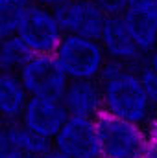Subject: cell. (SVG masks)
Here are the masks:
<instances>
[{
	"label": "cell",
	"instance_id": "11",
	"mask_svg": "<svg viewBox=\"0 0 157 158\" xmlns=\"http://www.w3.org/2000/svg\"><path fill=\"white\" fill-rule=\"evenodd\" d=\"M30 96L13 72H0V119L4 125L19 123Z\"/></svg>",
	"mask_w": 157,
	"mask_h": 158
},
{
	"label": "cell",
	"instance_id": "28",
	"mask_svg": "<svg viewBox=\"0 0 157 158\" xmlns=\"http://www.w3.org/2000/svg\"><path fill=\"white\" fill-rule=\"evenodd\" d=\"M102 158H105V156H102Z\"/></svg>",
	"mask_w": 157,
	"mask_h": 158
},
{
	"label": "cell",
	"instance_id": "25",
	"mask_svg": "<svg viewBox=\"0 0 157 158\" xmlns=\"http://www.w3.org/2000/svg\"><path fill=\"white\" fill-rule=\"evenodd\" d=\"M150 15H152V19H154V20L157 22V0L154 2V6L150 7Z\"/></svg>",
	"mask_w": 157,
	"mask_h": 158
},
{
	"label": "cell",
	"instance_id": "7",
	"mask_svg": "<svg viewBox=\"0 0 157 158\" xmlns=\"http://www.w3.org/2000/svg\"><path fill=\"white\" fill-rule=\"evenodd\" d=\"M52 149L65 158H102L94 119L67 118L52 140Z\"/></svg>",
	"mask_w": 157,
	"mask_h": 158
},
{
	"label": "cell",
	"instance_id": "15",
	"mask_svg": "<svg viewBox=\"0 0 157 158\" xmlns=\"http://www.w3.org/2000/svg\"><path fill=\"white\" fill-rule=\"evenodd\" d=\"M13 125V132H15V138H17V143L20 147V151L26 155V156L32 158H41L43 155H46L50 149H52V142L41 138L37 134L30 132L28 129H24L20 123H11Z\"/></svg>",
	"mask_w": 157,
	"mask_h": 158
},
{
	"label": "cell",
	"instance_id": "18",
	"mask_svg": "<svg viewBox=\"0 0 157 158\" xmlns=\"http://www.w3.org/2000/svg\"><path fill=\"white\" fill-rule=\"evenodd\" d=\"M96 2L107 17H118L126 11V0H92Z\"/></svg>",
	"mask_w": 157,
	"mask_h": 158
},
{
	"label": "cell",
	"instance_id": "16",
	"mask_svg": "<svg viewBox=\"0 0 157 158\" xmlns=\"http://www.w3.org/2000/svg\"><path fill=\"white\" fill-rule=\"evenodd\" d=\"M0 158H32L20 151L13 125H0Z\"/></svg>",
	"mask_w": 157,
	"mask_h": 158
},
{
	"label": "cell",
	"instance_id": "5",
	"mask_svg": "<svg viewBox=\"0 0 157 158\" xmlns=\"http://www.w3.org/2000/svg\"><path fill=\"white\" fill-rule=\"evenodd\" d=\"M63 35L98 40L105 26V11L92 0H70L52 9Z\"/></svg>",
	"mask_w": 157,
	"mask_h": 158
},
{
	"label": "cell",
	"instance_id": "9",
	"mask_svg": "<svg viewBox=\"0 0 157 158\" xmlns=\"http://www.w3.org/2000/svg\"><path fill=\"white\" fill-rule=\"evenodd\" d=\"M69 114L61 103V99L50 98H30L24 112L20 116V125L30 132L37 134L41 138L52 142L63 123L67 121Z\"/></svg>",
	"mask_w": 157,
	"mask_h": 158
},
{
	"label": "cell",
	"instance_id": "4",
	"mask_svg": "<svg viewBox=\"0 0 157 158\" xmlns=\"http://www.w3.org/2000/svg\"><path fill=\"white\" fill-rule=\"evenodd\" d=\"M17 76L30 98L61 99L69 85L54 55H32Z\"/></svg>",
	"mask_w": 157,
	"mask_h": 158
},
{
	"label": "cell",
	"instance_id": "24",
	"mask_svg": "<svg viewBox=\"0 0 157 158\" xmlns=\"http://www.w3.org/2000/svg\"><path fill=\"white\" fill-rule=\"evenodd\" d=\"M41 158H65V156H63V155H59V153H57L56 149H50V151H48L46 155H43Z\"/></svg>",
	"mask_w": 157,
	"mask_h": 158
},
{
	"label": "cell",
	"instance_id": "1",
	"mask_svg": "<svg viewBox=\"0 0 157 158\" xmlns=\"http://www.w3.org/2000/svg\"><path fill=\"white\" fill-rule=\"evenodd\" d=\"M98 85L102 92L104 114L146 127L154 112L139 79V72L122 63L107 61L98 77Z\"/></svg>",
	"mask_w": 157,
	"mask_h": 158
},
{
	"label": "cell",
	"instance_id": "3",
	"mask_svg": "<svg viewBox=\"0 0 157 158\" xmlns=\"http://www.w3.org/2000/svg\"><path fill=\"white\" fill-rule=\"evenodd\" d=\"M102 156L105 158H142L146 151V131L141 125L128 123L109 114L94 119Z\"/></svg>",
	"mask_w": 157,
	"mask_h": 158
},
{
	"label": "cell",
	"instance_id": "13",
	"mask_svg": "<svg viewBox=\"0 0 157 158\" xmlns=\"http://www.w3.org/2000/svg\"><path fill=\"white\" fill-rule=\"evenodd\" d=\"M30 6V0H0V40L17 35Z\"/></svg>",
	"mask_w": 157,
	"mask_h": 158
},
{
	"label": "cell",
	"instance_id": "26",
	"mask_svg": "<svg viewBox=\"0 0 157 158\" xmlns=\"http://www.w3.org/2000/svg\"><path fill=\"white\" fill-rule=\"evenodd\" d=\"M0 125H4V123H2V119H0Z\"/></svg>",
	"mask_w": 157,
	"mask_h": 158
},
{
	"label": "cell",
	"instance_id": "20",
	"mask_svg": "<svg viewBox=\"0 0 157 158\" xmlns=\"http://www.w3.org/2000/svg\"><path fill=\"white\" fill-rule=\"evenodd\" d=\"M144 131H146V138H148V142H157V114L155 116H152V119L146 123Z\"/></svg>",
	"mask_w": 157,
	"mask_h": 158
},
{
	"label": "cell",
	"instance_id": "19",
	"mask_svg": "<svg viewBox=\"0 0 157 158\" xmlns=\"http://www.w3.org/2000/svg\"><path fill=\"white\" fill-rule=\"evenodd\" d=\"M154 2L155 0H126V9H146V11H150Z\"/></svg>",
	"mask_w": 157,
	"mask_h": 158
},
{
	"label": "cell",
	"instance_id": "21",
	"mask_svg": "<svg viewBox=\"0 0 157 158\" xmlns=\"http://www.w3.org/2000/svg\"><path fill=\"white\" fill-rule=\"evenodd\" d=\"M30 2L34 6H41V7H46V9H56V7L70 2V0H30Z\"/></svg>",
	"mask_w": 157,
	"mask_h": 158
},
{
	"label": "cell",
	"instance_id": "8",
	"mask_svg": "<svg viewBox=\"0 0 157 158\" xmlns=\"http://www.w3.org/2000/svg\"><path fill=\"white\" fill-rule=\"evenodd\" d=\"M98 42H100L107 61L122 63L135 72H139L141 68L146 66V57L137 50L133 39L129 37L126 24L122 20V15L107 17Z\"/></svg>",
	"mask_w": 157,
	"mask_h": 158
},
{
	"label": "cell",
	"instance_id": "27",
	"mask_svg": "<svg viewBox=\"0 0 157 158\" xmlns=\"http://www.w3.org/2000/svg\"><path fill=\"white\" fill-rule=\"evenodd\" d=\"M0 72H2V68H0Z\"/></svg>",
	"mask_w": 157,
	"mask_h": 158
},
{
	"label": "cell",
	"instance_id": "23",
	"mask_svg": "<svg viewBox=\"0 0 157 158\" xmlns=\"http://www.w3.org/2000/svg\"><path fill=\"white\" fill-rule=\"evenodd\" d=\"M142 158H157V142H148Z\"/></svg>",
	"mask_w": 157,
	"mask_h": 158
},
{
	"label": "cell",
	"instance_id": "10",
	"mask_svg": "<svg viewBox=\"0 0 157 158\" xmlns=\"http://www.w3.org/2000/svg\"><path fill=\"white\" fill-rule=\"evenodd\" d=\"M61 103L69 118L96 119L104 114L102 92L98 81H69Z\"/></svg>",
	"mask_w": 157,
	"mask_h": 158
},
{
	"label": "cell",
	"instance_id": "12",
	"mask_svg": "<svg viewBox=\"0 0 157 158\" xmlns=\"http://www.w3.org/2000/svg\"><path fill=\"white\" fill-rule=\"evenodd\" d=\"M122 20L129 37L133 39L137 50L148 57L157 48V22L152 19L146 9H126L122 13Z\"/></svg>",
	"mask_w": 157,
	"mask_h": 158
},
{
	"label": "cell",
	"instance_id": "17",
	"mask_svg": "<svg viewBox=\"0 0 157 158\" xmlns=\"http://www.w3.org/2000/svg\"><path fill=\"white\" fill-rule=\"evenodd\" d=\"M139 79L142 83V88L146 92V98L150 101V107H152V112L154 116L157 114V74L152 72L148 66L141 68L139 70Z\"/></svg>",
	"mask_w": 157,
	"mask_h": 158
},
{
	"label": "cell",
	"instance_id": "2",
	"mask_svg": "<svg viewBox=\"0 0 157 158\" xmlns=\"http://www.w3.org/2000/svg\"><path fill=\"white\" fill-rule=\"evenodd\" d=\"M54 57L69 81H98L107 57L98 40L63 35Z\"/></svg>",
	"mask_w": 157,
	"mask_h": 158
},
{
	"label": "cell",
	"instance_id": "6",
	"mask_svg": "<svg viewBox=\"0 0 157 158\" xmlns=\"http://www.w3.org/2000/svg\"><path fill=\"white\" fill-rule=\"evenodd\" d=\"M17 37L28 46L34 55H54L63 39V33L56 22L52 9L32 4L22 17Z\"/></svg>",
	"mask_w": 157,
	"mask_h": 158
},
{
	"label": "cell",
	"instance_id": "22",
	"mask_svg": "<svg viewBox=\"0 0 157 158\" xmlns=\"http://www.w3.org/2000/svg\"><path fill=\"white\" fill-rule=\"evenodd\" d=\"M146 66L152 70V72H155L157 74V48L146 57Z\"/></svg>",
	"mask_w": 157,
	"mask_h": 158
},
{
	"label": "cell",
	"instance_id": "14",
	"mask_svg": "<svg viewBox=\"0 0 157 158\" xmlns=\"http://www.w3.org/2000/svg\"><path fill=\"white\" fill-rule=\"evenodd\" d=\"M32 55L34 53L17 35L0 40V68H2V72L17 74Z\"/></svg>",
	"mask_w": 157,
	"mask_h": 158
}]
</instances>
